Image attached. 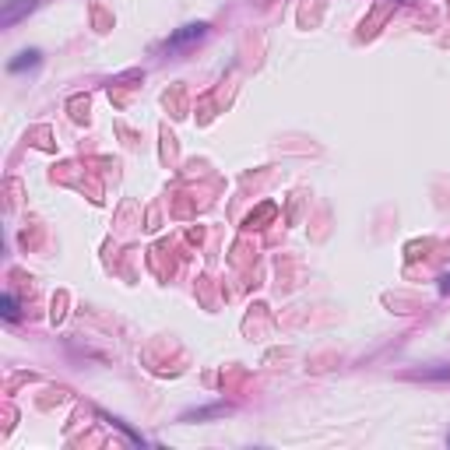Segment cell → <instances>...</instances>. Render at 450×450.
Returning a JSON list of instances; mask_svg holds the SVG:
<instances>
[{
	"label": "cell",
	"mask_w": 450,
	"mask_h": 450,
	"mask_svg": "<svg viewBox=\"0 0 450 450\" xmlns=\"http://www.w3.org/2000/svg\"><path fill=\"white\" fill-rule=\"evenodd\" d=\"M204 32H208V25H187V28H180V32H176L173 39H169L165 46H169V49H176V46H187V42H194V39H201Z\"/></svg>",
	"instance_id": "2"
},
{
	"label": "cell",
	"mask_w": 450,
	"mask_h": 450,
	"mask_svg": "<svg viewBox=\"0 0 450 450\" xmlns=\"http://www.w3.org/2000/svg\"><path fill=\"white\" fill-rule=\"evenodd\" d=\"M443 292H450V274L443 278Z\"/></svg>",
	"instance_id": "5"
},
{
	"label": "cell",
	"mask_w": 450,
	"mask_h": 450,
	"mask_svg": "<svg viewBox=\"0 0 450 450\" xmlns=\"http://www.w3.org/2000/svg\"><path fill=\"white\" fill-rule=\"evenodd\" d=\"M35 64H39V53H35V49H28V53H22V56H18V60H11V64H8V71H11V74H18V71L35 67Z\"/></svg>",
	"instance_id": "3"
},
{
	"label": "cell",
	"mask_w": 450,
	"mask_h": 450,
	"mask_svg": "<svg viewBox=\"0 0 450 450\" xmlns=\"http://www.w3.org/2000/svg\"><path fill=\"white\" fill-rule=\"evenodd\" d=\"M35 8V0H8V8H4V15H0V25H4V28H11L25 11H32Z\"/></svg>",
	"instance_id": "1"
},
{
	"label": "cell",
	"mask_w": 450,
	"mask_h": 450,
	"mask_svg": "<svg viewBox=\"0 0 450 450\" xmlns=\"http://www.w3.org/2000/svg\"><path fill=\"white\" fill-rule=\"evenodd\" d=\"M0 306H4V317H8V320H18V303H15L11 296H4V303H0Z\"/></svg>",
	"instance_id": "4"
}]
</instances>
